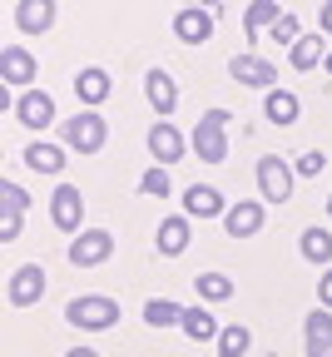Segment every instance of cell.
I'll list each match as a JSON object with an SVG mask.
<instances>
[{
    "instance_id": "6da1fadb",
    "label": "cell",
    "mask_w": 332,
    "mask_h": 357,
    "mask_svg": "<svg viewBox=\"0 0 332 357\" xmlns=\"http://www.w3.org/2000/svg\"><path fill=\"white\" fill-rule=\"evenodd\" d=\"M60 134H65V144H70L75 154H100V149L110 144V124L94 114V109H80V114L60 119Z\"/></svg>"
},
{
    "instance_id": "7a4b0ae2",
    "label": "cell",
    "mask_w": 332,
    "mask_h": 357,
    "mask_svg": "<svg viewBox=\"0 0 332 357\" xmlns=\"http://www.w3.org/2000/svg\"><path fill=\"white\" fill-rule=\"evenodd\" d=\"M65 323H75L80 333H105L119 323V303L114 298H100V293H89V298H75L65 307Z\"/></svg>"
},
{
    "instance_id": "3957f363",
    "label": "cell",
    "mask_w": 332,
    "mask_h": 357,
    "mask_svg": "<svg viewBox=\"0 0 332 357\" xmlns=\"http://www.w3.org/2000/svg\"><path fill=\"white\" fill-rule=\"evenodd\" d=\"M223 124H228V114H223V109H209V114L199 119V129H194V139H188L204 164H223V159H228V129H223Z\"/></svg>"
},
{
    "instance_id": "277c9868",
    "label": "cell",
    "mask_w": 332,
    "mask_h": 357,
    "mask_svg": "<svg viewBox=\"0 0 332 357\" xmlns=\"http://www.w3.org/2000/svg\"><path fill=\"white\" fill-rule=\"evenodd\" d=\"M114 258V234L110 229H80L70 238V263L75 268H94V263H110Z\"/></svg>"
},
{
    "instance_id": "5b68a950",
    "label": "cell",
    "mask_w": 332,
    "mask_h": 357,
    "mask_svg": "<svg viewBox=\"0 0 332 357\" xmlns=\"http://www.w3.org/2000/svg\"><path fill=\"white\" fill-rule=\"evenodd\" d=\"M258 194L268 204H288L293 199V169H288V159H278V154L258 159Z\"/></svg>"
},
{
    "instance_id": "8992f818",
    "label": "cell",
    "mask_w": 332,
    "mask_h": 357,
    "mask_svg": "<svg viewBox=\"0 0 332 357\" xmlns=\"http://www.w3.org/2000/svg\"><path fill=\"white\" fill-rule=\"evenodd\" d=\"M6 298L15 307H35L45 298V268L40 263H20L15 273H10V283H6Z\"/></svg>"
},
{
    "instance_id": "52a82bcc",
    "label": "cell",
    "mask_w": 332,
    "mask_h": 357,
    "mask_svg": "<svg viewBox=\"0 0 332 357\" xmlns=\"http://www.w3.org/2000/svg\"><path fill=\"white\" fill-rule=\"evenodd\" d=\"M50 218H55L60 234H80V223H84V194L75 184H60L50 194Z\"/></svg>"
},
{
    "instance_id": "ba28073f",
    "label": "cell",
    "mask_w": 332,
    "mask_h": 357,
    "mask_svg": "<svg viewBox=\"0 0 332 357\" xmlns=\"http://www.w3.org/2000/svg\"><path fill=\"white\" fill-rule=\"evenodd\" d=\"M149 154H154V164H179L183 154H188V139L179 134V124H169V119H154V129H149Z\"/></svg>"
},
{
    "instance_id": "9c48e42d",
    "label": "cell",
    "mask_w": 332,
    "mask_h": 357,
    "mask_svg": "<svg viewBox=\"0 0 332 357\" xmlns=\"http://www.w3.org/2000/svg\"><path fill=\"white\" fill-rule=\"evenodd\" d=\"M263 223H268V208H263L258 199H243V204H233V208L223 213L228 238H253V234H263Z\"/></svg>"
},
{
    "instance_id": "30bf717a",
    "label": "cell",
    "mask_w": 332,
    "mask_h": 357,
    "mask_svg": "<svg viewBox=\"0 0 332 357\" xmlns=\"http://www.w3.org/2000/svg\"><path fill=\"white\" fill-rule=\"evenodd\" d=\"M228 75L239 79V84H248V89H278V84H273V79H278L273 60H258V55H233V60H228Z\"/></svg>"
},
{
    "instance_id": "8fae6325",
    "label": "cell",
    "mask_w": 332,
    "mask_h": 357,
    "mask_svg": "<svg viewBox=\"0 0 332 357\" xmlns=\"http://www.w3.org/2000/svg\"><path fill=\"white\" fill-rule=\"evenodd\" d=\"M35 55L30 50H20V45H6L0 50V79H6L10 89H30V79H35Z\"/></svg>"
},
{
    "instance_id": "7c38bea8",
    "label": "cell",
    "mask_w": 332,
    "mask_h": 357,
    "mask_svg": "<svg viewBox=\"0 0 332 357\" xmlns=\"http://www.w3.org/2000/svg\"><path fill=\"white\" fill-rule=\"evenodd\" d=\"M144 95H149V105H154V114H159V119H169V114L179 109V84H174V75H169V70H159V65L144 75Z\"/></svg>"
},
{
    "instance_id": "4fadbf2b",
    "label": "cell",
    "mask_w": 332,
    "mask_h": 357,
    "mask_svg": "<svg viewBox=\"0 0 332 357\" xmlns=\"http://www.w3.org/2000/svg\"><path fill=\"white\" fill-rule=\"evenodd\" d=\"M15 119H20L25 129H50V124H55V100L45 95V89H25L20 105H15Z\"/></svg>"
},
{
    "instance_id": "5bb4252c",
    "label": "cell",
    "mask_w": 332,
    "mask_h": 357,
    "mask_svg": "<svg viewBox=\"0 0 332 357\" xmlns=\"http://www.w3.org/2000/svg\"><path fill=\"white\" fill-rule=\"evenodd\" d=\"M213 10H204V6H188V10H179L174 15V35L183 40V45H204L209 35H213Z\"/></svg>"
},
{
    "instance_id": "9a60e30c",
    "label": "cell",
    "mask_w": 332,
    "mask_h": 357,
    "mask_svg": "<svg viewBox=\"0 0 332 357\" xmlns=\"http://www.w3.org/2000/svg\"><path fill=\"white\" fill-rule=\"evenodd\" d=\"M188 243H194V229H188V218H164L159 223V234H154V248L164 253V258H179V253H188Z\"/></svg>"
},
{
    "instance_id": "2e32d148",
    "label": "cell",
    "mask_w": 332,
    "mask_h": 357,
    "mask_svg": "<svg viewBox=\"0 0 332 357\" xmlns=\"http://www.w3.org/2000/svg\"><path fill=\"white\" fill-rule=\"evenodd\" d=\"M183 213L218 218V213H228V204H223V194H218L213 184H188V189H183Z\"/></svg>"
},
{
    "instance_id": "e0dca14e",
    "label": "cell",
    "mask_w": 332,
    "mask_h": 357,
    "mask_svg": "<svg viewBox=\"0 0 332 357\" xmlns=\"http://www.w3.org/2000/svg\"><path fill=\"white\" fill-rule=\"evenodd\" d=\"M110 89H114V79H110V70H100V65H89V70L75 75V95H80L84 105H105Z\"/></svg>"
},
{
    "instance_id": "ac0fdd59",
    "label": "cell",
    "mask_w": 332,
    "mask_h": 357,
    "mask_svg": "<svg viewBox=\"0 0 332 357\" xmlns=\"http://www.w3.org/2000/svg\"><path fill=\"white\" fill-rule=\"evenodd\" d=\"M15 25H20L25 35L50 30V25H55V0H20V6H15Z\"/></svg>"
},
{
    "instance_id": "d6986e66",
    "label": "cell",
    "mask_w": 332,
    "mask_h": 357,
    "mask_svg": "<svg viewBox=\"0 0 332 357\" xmlns=\"http://www.w3.org/2000/svg\"><path fill=\"white\" fill-rule=\"evenodd\" d=\"M35 174H60L65 169V149L60 144H50V139H35V144H25V154H20Z\"/></svg>"
},
{
    "instance_id": "ffe728a7",
    "label": "cell",
    "mask_w": 332,
    "mask_h": 357,
    "mask_svg": "<svg viewBox=\"0 0 332 357\" xmlns=\"http://www.w3.org/2000/svg\"><path fill=\"white\" fill-rule=\"evenodd\" d=\"M308 357H322L327 347H332V307H317V312H308Z\"/></svg>"
},
{
    "instance_id": "44dd1931",
    "label": "cell",
    "mask_w": 332,
    "mask_h": 357,
    "mask_svg": "<svg viewBox=\"0 0 332 357\" xmlns=\"http://www.w3.org/2000/svg\"><path fill=\"white\" fill-rule=\"evenodd\" d=\"M303 114L298 95H288V89H268V100H263V119L268 124H293Z\"/></svg>"
},
{
    "instance_id": "7402d4cb",
    "label": "cell",
    "mask_w": 332,
    "mask_h": 357,
    "mask_svg": "<svg viewBox=\"0 0 332 357\" xmlns=\"http://www.w3.org/2000/svg\"><path fill=\"white\" fill-rule=\"evenodd\" d=\"M183 333L194 337V342H213L223 328H218V318H213L209 307H183Z\"/></svg>"
},
{
    "instance_id": "603a6c76",
    "label": "cell",
    "mask_w": 332,
    "mask_h": 357,
    "mask_svg": "<svg viewBox=\"0 0 332 357\" xmlns=\"http://www.w3.org/2000/svg\"><path fill=\"white\" fill-rule=\"evenodd\" d=\"M278 20H282V10L273 6V0H253V6L243 10V30H248V40H258V35L273 30Z\"/></svg>"
},
{
    "instance_id": "cb8c5ba5",
    "label": "cell",
    "mask_w": 332,
    "mask_h": 357,
    "mask_svg": "<svg viewBox=\"0 0 332 357\" xmlns=\"http://www.w3.org/2000/svg\"><path fill=\"white\" fill-rule=\"evenodd\" d=\"M293 70H312V65H322L327 60V35H303L298 45H293Z\"/></svg>"
},
{
    "instance_id": "d4e9b609",
    "label": "cell",
    "mask_w": 332,
    "mask_h": 357,
    "mask_svg": "<svg viewBox=\"0 0 332 357\" xmlns=\"http://www.w3.org/2000/svg\"><path fill=\"white\" fill-rule=\"evenodd\" d=\"M144 323L149 328H183V307L169 303V298H149L144 303Z\"/></svg>"
},
{
    "instance_id": "484cf974",
    "label": "cell",
    "mask_w": 332,
    "mask_h": 357,
    "mask_svg": "<svg viewBox=\"0 0 332 357\" xmlns=\"http://www.w3.org/2000/svg\"><path fill=\"white\" fill-rule=\"evenodd\" d=\"M298 248H303L308 263H332V234H327V229H303Z\"/></svg>"
},
{
    "instance_id": "4316f807",
    "label": "cell",
    "mask_w": 332,
    "mask_h": 357,
    "mask_svg": "<svg viewBox=\"0 0 332 357\" xmlns=\"http://www.w3.org/2000/svg\"><path fill=\"white\" fill-rule=\"evenodd\" d=\"M199 298L204 303H228L233 298V278L228 273H199Z\"/></svg>"
},
{
    "instance_id": "83f0119b",
    "label": "cell",
    "mask_w": 332,
    "mask_h": 357,
    "mask_svg": "<svg viewBox=\"0 0 332 357\" xmlns=\"http://www.w3.org/2000/svg\"><path fill=\"white\" fill-rule=\"evenodd\" d=\"M139 189H144L149 199H169V194H174V184H169V169H164V164L144 169V174H139Z\"/></svg>"
},
{
    "instance_id": "f1b7e54d",
    "label": "cell",
    "mask_w": 332,
    "mask_h": 357,
    "mask_svg": "<svg viewBox=\"0 0 332 357\" xmlns=\"http://www.w3.org/2000/svg\"><path fill=\"white\" fill-rule=\"evenodd\" d=\"M248 342H253V337H248V328L233 323V328H223V333H218V357H243V352H248Z\"/></svg>"
},
{
    "instance_id": "f546056e",
    "label": "cell",
    "mask_w": 332,
    "mask_h": 357,
    "mask_svg": "<svg viewBox=\"0 0 332 357\" xmlns=\"http://www.w3.org/2000/svg\"><path fill=\"white\" fill-rule=\"evenodd\" d=\"M25 208H30V194L15 184V178H6V184H0V213H20L25 218Z\"/></svg>"
},
{
    "instance_id": "4dcf8cb0",
    "label": "cell",
    "mask_w": 332,
    "mask_h": 357,
    "mask_svg": "<svg viewBox=\"0 0 332 357\" xmlns=\"http://www.w3.org/2000/svg\"><path fill=\"white\" fill-rule=\"evenodd\" d=\"M273 40H282V45H298V40H303V20H298V15H282V20L273 25Z\"/></svg>"
},
{
    "instance_id": "1f68e13d",
    "label": "cell",
    "mask_w": 332,
    "mask_h": 357,
    "mask_svg": "<svg viewBox=\"0 0 332 357\" xmlns=\"http://www.w3.org/2000/svg\"><path fill=\"white\" fill-rule=\"evenodd\" d=\"M322 164H327V154H322V149H308V154L298 159V174L312 178V174H322Z\"/></svg>"
},
{
    "instance_id": "d6a6232c",
    "label": "cell",
    "mask_w": 332,
    "mask_h": 357,
    "mask_svg": "<svg viewBox=\"0 0 332 357\" xmlns=\"http://www.w3.org/2000/svg\"><path fill=\"white\" fill-rule=\"evenodd\" d=\"M20 234V213H0V243H10Z\"/></svg>"
},
{
    "instance_id": "836d02e7",
    "label": "cell",
    "mask_w": 332,
    "mask_h": 357,
    "mask_svg": "<svg viewBox=\"0 0 332 357\" xmlns=\"http://www.w3.org/2000/svg\"><path fill=\"white\" fill-rule=\"evenodd\" d=\"M317 298H322V307H332V268L317 278Z\"/></svg>"
},
{
    "instance_id": "e575fe53",
    "label": "cell",
    "mask_w": 332,
    "mask_h": 357,
    "mask_svg": "<svg viewBox=\"0 0 332 357\" xmlns=\"http://www.w3.org/2000/svg\"><path fill=\"white\" fill-rule=\"evenodd\" d=\"M317 25H322V35H327V40H332V0H327V6H322V10H317Z\"/></svg>"
},
{
    "instance_id": "d590c367",
    "label": "cell",
    "mask_w": 332,
    "mask_h": 357,
    "mask_svg": "<svg viewBox=\"0 0 332 357\" xmlns=\"http://www.w3.org/2000/svg\"><path fill=\"white\" fill-rule=\"evenodd\" d=\"M65 357H100V352H94V347H70Z\"/></svg>"
},
{
    "instance_id": "8d00e7d4",
    "label": "cell",
    "mask_w": 332,
    "mask_h": 357,
    "mask_svg": "<svg viewBox=\"0 0 332 357\" xmlns=\"http://www.w3.org/2000/svg\"><path fill=\"white\" fill-rule=\"evenodd\" d=\"M322 65H327V75H332V55H327V60H322Z\"/></svg>"
},
{
    "instance_id": "74e56055",
    "label": "cell",
    "mask_w": 332,
    "mask_h": 357,
    "mask_svg": "<svg viewBox=\"0 0 332 357\" xmlns=\"http://www.w3.org/2000/svg\"><path fill=\"white\" fill-rule=\"evenodd\" d=\"M327 218H332V194H327Z\"/></svg>"
},
{
    "instance_id": "f35d334b",
    "label": "cell",
    "mask_w": 332,
    "mask_h": 357,
    "mask_svg": "<svg viewBox=\"0 0 332 357\" xmlns=\"http://www.w3.org/2000/svg\"><path fill=\"white\" fill-rule=\"evenodd\" d=\"M322 357H332V347H327V352H322Z\"/></svg>"
}]
</instances>
